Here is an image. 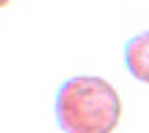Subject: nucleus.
I'll use <instances>...</instances> for the list:
<instances>
[{
    "label": "nucleus",
    "mask_w": 149,
    "mask_h": 133,
    "mask_svg": "<svg viewBox=\"0 0 149 133\" xmlns=\"http://www.w3.org/2000/svg\"><path fill=\"white\" fill-rule=\"evenodd\" d=\"M125 64L136 80L149 84V29L138 33L125 47Z\"/></svg>",
    "instance_id": "nucleus-2"
},
{
    "label": "nucleus",
    "mask_w": 149,
    "mask_h": 133,
    "mask_svg": "<svg viewBox=\"0 0 149 133\" xmlns=\"http://www.w3.org/2000/svg\"><path fill=\"white\" fill-rule=\"evenodd\" d=\"M9 2H11V0H0V9H2V7H7Z\"/></svg>",
    "instance_id": "nucleus-3"
},
{
    "label": "nucleus",
    "mask_w": 149,
    "mask_h": 133,
    "mask_svg": "<svg viewBox=\"0 0 149 133\" xmlns=\"http://www.w3.org/2000/svg\"><path fill=\"white\" fill-rule=\"evenodd\" d=\"M123 115V100L109 80L76 76L56 95V120L65 133H113Z\"/></svg>",
    "instance_id": "nucleus-1"
}]
</instances>
